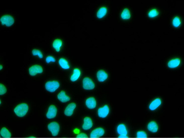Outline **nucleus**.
Instances as JSON below:
<instances>
[{
    "label": "nucleus",
    "mask_w": 184,
    "mask_h": 138,
    "mask_svg": "<svg viewBox=\"0 0 184 138\" xmlns=\"http://www.w3.org/2000/svg\"><path fill=\"white\" fill-rule=\"evenodd\" d=\"M47 128L54 136H56L58 135L60 131V126L59 123L56 122H53L49 123L47 125Z\"/></svg>",
    "instance_id": "nucleus-3"
},
{
    "label": "nucleus",
    "mask_w": 184,
    "mask_h": 138,
    "mask_svg": "<svg viewBox=\"0 0 184 138\" xmlns=\"http://www.w3.org/2000/svg\"><path fill=\"white\" fill-rule=\"evenodd\" d=\"M173 25L175 27H178L181 24V20L178 17H175L173 20Z\"/></svg>",
    "instance_id": "nucleus-26"
},
{
    "label": "nucleus",
    "mask_w": 184,
    "mask_h": 138,
    "mask_svg": "<svg viewBox=\"0 0 184 138\" xmlns=\"http://www.w3.org/2000/svg\"><path fill=\"white\" fill-rule=\"evenodd\" d=\"M29 109V105L26 103L18 105L14 110V113L18 117H23L26 115Z\"/></svg>",
    "instance_id": "nucleus-1"
},
{
    "label": "nucleus",
    "mask_w": 184,
    "mask_h": 138,
    "mask_svg": "<svg viewBox=\"0 0 184 138\" xmlns=\"http://www.w3.org/2000/svg\"><path fill=\"white\" fill-rule=\"evenodd\" d=\"M147 137V134L144 131H140L136 133V137L137 138H146Z\"/></svg>",
    "instance_id": "nucleus-30"
},
{
    "label": "nucleus",
    "mask_w": 184,
    "mask_h": 138,
    "mask_svg": "<svg viewBox=\"0 0 184 138\" xmlns=\"http://www.w3.org/2000/svg\"><path fill=\"white\" fill-rule=\"evenodd\" d=\"M62 41L60 39H55L52 43V47L56 52L60 51L62 46Z\"/></svg>",
    "instance_id": "nucleus-17"
},
{
    "label": "nucleus",
    "mask_w": 184,
    "mask_h": 138,
    "mask_svg": "<svg viewBox=\"0 0 184 138\" xmlns=\"http://www.w3.org/2000/svg\"><path fill=\"white\" fill-rule=\"evenodd\" d=\"M181 60L179 58L173 59L170 61L168 63V66L170 68H177L180 64Z\"/></svg>",
    "instance_id": "nucleus-21"
},
{
    "label": "nucleus",
    "mask_w": 184,
    "mask_h": 138,
    "mask_svg": "<svg viewBox=\"0 0 184 138\" xmlns=\"http://www.w3.org/2000/svg\"><path fill=\"white\" fill-rule=\"evenodd\" d=\"M97 78L98 81L100 82H103L107 80L108 78V74L103 70H100L98 71L97 73Z\"/></svg>",
    "instance_id": "nucleus-15"
},
{
    "label": "nucleus",
    "mask_w": 184,
    "mask_h": 138,
    "mask_svg": "<svg viewBox=\"0 0 184 138\" xmlns=\"http://www.w3.org/2000/svg\"><path fill=\"white\" fill-rule=\"evenodd\" d=\"M81 71L79 68H75L73 71L72 75H71V80L72 82L77 81L81 76Z\"/></svg>",
    "instance_id": "nucleus-18"
},
{
    "label": "nucleus",
    "mask_w": 184,
    "mask_h": 138,
    "mask_svg": "<svg viewBox=\"0 0 184 138\" xmlns=\"http://www.w3.org/2000/svg\"><path fill=\"white\" fill-rule=\"evenodd\" d=\"M105 134V130L103 128H98L94 129L90 134L91 138H98L103 136Z\"/></svg>",
    "instance_id": "nucleus-11"
},
{
    "label": "nucleus",
    "mask_w": 184,
    "mask_h": 138,
    "mask_svg": "<svg viewBox=\"0 0 184 138\" xmlns=\"http://www.w3.org/2000/svg\"><path fill=\"white\" fill-rule=\"evenodd\" d=\"M1 137L3 138H10L12 137V134L7 128L3 127L1 130Z\"/></svg>",
    "instance_id": "nucleus-22"
},
{
    "label": "nucleus",
    "mask_w": 184,
    "mask_h": 138,
    "mask_svg": "<svg viewBox=\"0 0 184 138\" xmlns=\"http://www.w3.org/2000/svg\"><path fill=\"white\" fill-rule=\"evenodd\" d=\"M158 11L156 9H153L148 12V15L150 17L154 18L158 15Z\"/></svg>",
    "instance_id": "nucleus-27"
},
{
    "label": "nucleus",
    "mask_w": 184,
    "mask_h": 138,
    "mask_svg": "<svg viewBox=\"0 0 184 138\" xmlns=\"http://www.w3.org/2000/svg\"><path fill=\"white\" fill-rule=\"evenodd\" d=\"M74 134H79L80 133V131L79 129L76 128V129H74Z\"/></svg>",
    "instance_id": "nucleus-32"
},
{
    "label": "nucleus",
    "mask_w": 184,
    "mask_h": 138,
    "mask_svg": "<svg viewBox=\"0 0 184 138\" xmlns=\"http://www.w3.org/2000/svg\"><path fill=\"white\" fill-rule=\"evenodd\" d=\"M117 132L119 134V138H127V130L125 125L123 124H119L117 127Z\"/></svg>",
    "instance_id": "nucleus-8"
},
{
    "label": "nucleus",
    "mask_w": 184,
    "mask_h": 138,
    "mask_svg": "<svg viewBox=\"0 0 184 138\" xmlns=\"http://www.w3.org/2000/svg\"><path fill=\"white\" fill-rule=\"evenodd\" d=\"M59 65L62 69H69L70 66L67 60L64 58H60L59 60Z\"/></svg>",
    "instance_id": "nucleus-20"
},
{
    "label": "nucleus",
    "mask_w": 184,
    "mask_h": 138,
    "mask_svg": "<svg viewBox=\"0 0 184 138\" xmlns=\"http://www.w3.org/2000/svg\"><path fill=\"white\" fill-rule=\"evenodd\" d=\"M107 12V9L106 7H101L97 12V16L98 18L101 19L104 17L105 16Z\"/></svg>",
    "instance_id": "nucleus-23"
},
{
    "label": "nucleus",
    "mask_w": 184,
    "mask_h": 138,
    "mask_svg": "<svg viewBox=\"0 0 184 138\" xmlns=\"http://www.w3.org/2000/svg\"><path fill=\"white\" fill-rule=\"evenodd\" d=\"M162 104V100L160 98L155 99L149 105V109L150 110H155L158 109Z\"/></svg>",
    "instance_id": "nucleus-13"
},
{
    "label": "nucleus",
    "mask_w": 184,
    "mask_h": 138,
    "mask_svg": "<svg viewBox=\"0 0 184 138\" xmlns=\"http://www.w3.org/2000/svg\"><path fill=\"white\" fill-rule=\"evenodd\" d=\"M95 87V83L91 78L86 77L83 79V87L84 90H92Z\"/></svg>",
    "instance_id": "nucleus-6"
},
{
    "label": "nucleus",
    "mask_w": 184,
    "mask_h": 138,
    "mask_svg": "<svg viewBox=\"0 0 184 138\" xmlns=\"http://www.w3.org/2000/svg\"><path fill=\"white\" fill-rule=\"evenodd\" d=\"M1 23L2 25L6 26H12L14 24V18L9 15H5L1 18Z\"/></svg>",
    "instance_id": "nucleus-5"
},
{
    "label": "nucleus",
    "mask_w": 184,
    "mask_h": 138,
    "mask_svg": "<svg viewBox=\"0 0 184 138\" xmlns=\"http://www.w3.org/2000/svg\"><path fill=\"white\" fill-rule=\"evenodd\" d=\"M7 92V88L3 84L1 83L0 85V94L1 95H4Z\"/></svg>",
    "instance_id": "nucleus-29"
},
{
    "label": "nucleus",
    "mask_w": 184,
    "mask_h": 138,
    "mask_svg": "<svg viewBox=\"0 0 184 138\" xmlns=\"http://www.w3.org/2000/svg\"><path fill=\"white\" fill-rule=\"evenodd\" d=\"M45 61L47 62V63H48V64L51 63H54L55 61V58L53 56L48 55L45 59Z\"/></svg>",
    "instance_id": "nucleus-28"
},
{
    "label": "nucleus",
    "mask_w": 184,
    "mask_h": 138,
    "mask_svg": "<svg viewBox=\"0 0 184 138\" xmlns=\"http://www.w3.org/2000/svg\"><path fill=\"white\" fill-rule=\"evenodd\" d=\"M87 135L84 133H79L77 135V138H86Z\"/></svg>",
    "instance_id": "nucleus-31"
},
{
    "label": "nucleus",
    "mask_w": 184,
    "mask_h": 138,
    "mask_svg": "<svg viewBox=\"0 0 184 138\" xmlns=\"http://www.w3.org/2000/svg\"><path fill=\"white\" fill-rule=\"evenodd\" d=\"M31 53L33 56H37L39 58L42 59L43 58V53L42 52L41 50H40L38 49H33L31 51Z\"/></svg>",
    "instance_id": "nucleus-25"
},
{
    "label": "nucleus",
    "mask_w": 184,
    "mask_h": 138,
    "mask_svg": "<svg viewBox=\"0 0 184 138\" xmlns=\"http://www.w3.org/2000/svg\"><path fill=\"white\" fill-rule=\"evenodd\" d=\"M121 18L124 20H127L130 19L131 17L130 12L129 9H125L122 11L121 15Z\"/></svg>",
    "instance_id": "nucleus-24"
},
{
    "label": "nucleus",
    "mask_w": 184,
    "mask_h": 138,
    "mask_svg": "<svg viewBox=\"0 0 184 138\" xmlns=\"http://www.w3.org/2000/svg\"><path fill=\"white\" fill-rule=\"evenodd\" d=\"M96 100L93 97H89L86 100V105L88 109H94L96 107Z\"/></svg>",
    "instance_id": "nucleus-14"
},
{
    "label": "nucleus",
    "mask_w": 184,
    "mask_h": 138,
    "mask_svg": "<svg viewBox=\"0 0 184 138\" xmlns=\"http://www.w3.org/2000/svg\"><path fill=\"white\" fill-rule=\"evenodd\" d=\"M147 128L152 133H156L158 129V125L155 121H151L148 123Z\"/></svg>",
    "instance_id": "nucleus-19"
},
{
    "label": "nucleus",
    "mask_w": 184,
    "mask_h": 138,
    "mask_svg": "<svg viewBox=\"0 0 184 138\" xmlns=\"http://www.w3.org/2000/svg\"><path fill=\"white\" fill-rule=\"evenodd\" d=\"M57 98L59 101L62 102H69L71 100L70 97L66 95L65 92L61 91L57 95Z\"/></svg>",
    "instance_id": "nucleus-16"
},
{
    "label": "nucleus",
    "mask_w": 184,
    "mask_h": 138,
    "mask_svg": "<svg viewBox=\"0 0 184 138\" xmlns=\"http://www.w3.org/2000/svg\"><path fill=\"white\" fill-rule=\"evenodd\" d=\"M60 86V83L57 80H49L46 83L45 85V88L47 91L50 92H54Z\"/></svg>",
    "instance_id": "nucleus-2"
},
{
    "label": "nucleus",
    "mask_w": 184,
    "mask_h": 138,
    "mask_svg": "<svg viewBox=\"0 0 184 138\" xmlns=\"http://www.w3.org/2000/svg\"><path fill=\"white\" fill-rule=\"evenodd\" d=\"M93 125L92 120L89 117H84L83 120V129L84 130H88L92 127Z\"/></svg>",
    "instance_id": "nucleus-12"
},
{
    "label": "nucleus",
    "mask_w": 184,
    "mask_h": 138,
    "mask_svg": "<svg viewBox=\"0 0 184 138\" xmlns=\"http://www.w3.org/2000/svg\"><path fill=\"white\" fill-rule=\"evenodd\" d=\"M0 69H1V70H3V65L2 64H1V66H0Z\"/></svg>",
    "instance_id": "nucleus-33"
},
{
    "label": "nucleus",
    "mask_w": 184,
    "mask_h": 138,
    "mask_svg": "<svg viewBox=\"0 0 184 138\" xmlns=\"http://www.w3.org/2000/svg\"><path fill=\"white\" fill-rule=\"evenodd\" d=\"M76 107H77V105L74 102L70 103L65 108L64 114L66 116L71 117L72 116V114L74 113V109H76Z\"/></svg>",
    "instance_id": "nucleus-10"
},
{
    "label": "nucleus",
    "mask_w": 184,
    "mask_h": 138,
    "mask_svg": "<svg viewBox=\"0 0 184 138\" xmlns=\"http://www.w3.org/2000/svg\"><path fill=\"white\" fill-rule=\"evenodd\" d=\"M43 72V68L40 65L35 64L32 65L28 69L29 74L31 76H35L37 74H40Z\"/></svg>",
    "instance_id": "nucleus-4"
},
{
    "label": "nucleus",
    "mask_w": 184,
    "mask_h": 138,
    "mask_svg": "<svg viewBox=\"0 0 184 138\" xmlns=\"http://www.w3.org/2000/svg\"><path fill=\"white\" fill-rule=\"evenodd\" d=\"M110 112V109L108 105H105L103 107H100L98 110V116L101 118L107 117Z\"/></svg>",
    "instance_id": "nucleus-9"
},
{
    "label": "nucleus",
    "mask_w": 184,
    "mask_h": 138,
    "mask_svg": "<svg viewBox=\"0 0 184 138\" xmlns=\"http://www.w3.org/2000/svg\"><path fill=\"white\" fill-rule=\"evenodd\" d=\"M57 114V109L54 105H51L49 107L47 112V117L48 119H52L56 117Z\"/></svg>",
    "instance_id": "nucleus-7"
}]
</instances>
